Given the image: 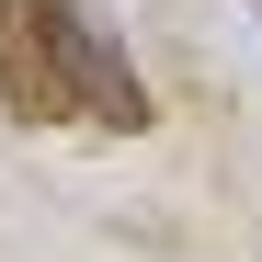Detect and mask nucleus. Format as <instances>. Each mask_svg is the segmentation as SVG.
I'll use <instances>...</instances> for the list:
<instances>
[{
    "label": "nucleus",
    "instance_id": "f257e3e1",
    "mask_svg": "<svg viewBox=\"0 0 262 262\" xmlns=\"http://www.w3.org/2000/svg\"><path fill=\"white\" fill-rule=\"evenodd\" d=\"M0 34H23L34 69H46V92H34V103L103 114V125H148V80L125 69V46L80 12V0H0Z\"/></svg>",
    "mask_w": 262,
    "mask_h": 262
}]
</instances>
